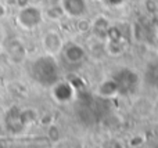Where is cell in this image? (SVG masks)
<instances>
[{"mask_svg":"<svg viewBox=\"0 0 158 148\" xmlns=\"http://www.w3.org/2000/svg\"><path fill=\"white\" fill-rule=\"evenodd\" d=\"M42 11L35 6H25L21 7L18 15H17V22L21 28L24 29H33V28L39 26V24L42 22Z\"/></svg>","mask_w":158,"mask_h":148,"instance_id":"6da1fadb","label":"cell"},{"mask_svg":"<svg viewBox=\"0 0 158 148\" xmlns=\"http://www.w3.org/2000/svg\"><path fill=\"white\" fill-rule=\"evenodd\" d=\"M42 44H43L44 50L47 51V54H50V55H54L63 50V39L54 30H50V32H47L43 36Z\"/></svg>","mask_w":158,"mask_h":148,"instance_id":"7a4b0ae2","label":"cell"},{"mask_svg":"<svg viewBox=\"0 0 158 148\" xmlns=\"http://www.w3.org/2000/svg\"><path fill=\"white\" fill-rule=\"evenodd\" d=\"M61 8L69 17H81L86 13V0H61Z\"/></svg>","mask_w":158,"mask_h":148,"instance_id":"3957f363","label":"cell"},{"mask_svg":"<svg viewBox=\"0 0 158 148\" xmlns=\"http://www.w3.org/2000/svg\"><path fill=\"white\" fill-rule=\"evenodd\" d=\"M114 80L117 82L119 91H122V90H131V89L137 83L139 79H137V76L132 71L123 69V71H121L119 74H118L117 78H114Z\"/></svg>","mask_w":158,"mask_h":148,"instance_id":"277c9868","label":"cell"},{"mask_svg":"<svg viewBox=\"0 0 158 148\" xmlns=\"http://www.w3.org/2000/svg\"><path fill=\"white\" fill-rule=\"evenodd\" d=\"M64 55L69 62H79L85 57V50L77 43H69L64 49Z\"/></svg>","mask_w":158,"mask_h":148,"instance_id":"5b68a950","label":"cell"},{"mask_svg":"<svg viewBox=\"0 0 158 148\" xmlns=\"http://www.w3.org/2000/svg\"><path fill=\"white\" fill-rule=\"evenodd\" d=\"M118 91H119V89H118V85L114 79L104 82L103 85L100 86V89H98V93H100L101 96H106V97L115 96Z\"/></svg>","mask_w":158,"mask_h":148,"instance_id":"8992f818","label":"cell"},{"mask_svg":"<svg viewBox=\"0 0 158 148\" xmlns=\"http://www.w3.org/2000/svg\"><path fill=\"white\" fill-rule=\"evenodd\" d=\"M108 4H111V6H119V4H122L123 3V0H106Z\"/></svg>","mask_w":158,"mask_h":148,"instance_id":"52a82bcc","label":"cell"},{"mask_svg":"<svg viewBox=\"0 0 158 148\" xmlns=\"http://www.w3.org/2000/svg\"><path fill=\"white\" fill-rule=\"evenodd\" d=\"M6 13H7V10H6V6L0 3V18H3V17L6 15Z\"/></svg>","mask_w":158,"mask_h":148,"instance_id":"ba28073f","label":"cell"},{"mask_svg":"<svg viewBox=\"0 0 158 148\" xmlns=\"http://www.w3.org/2000/svg\"><path fill=\"white\" fill-rule=\"evenodd\" d=\"M17 3H18L19 7H25V6H28L29 0H17Z\"/></svg>","mask_w":158,"mask_h":148,"instance_id":"9c48e42d","label":"cell"}]
</instances>
